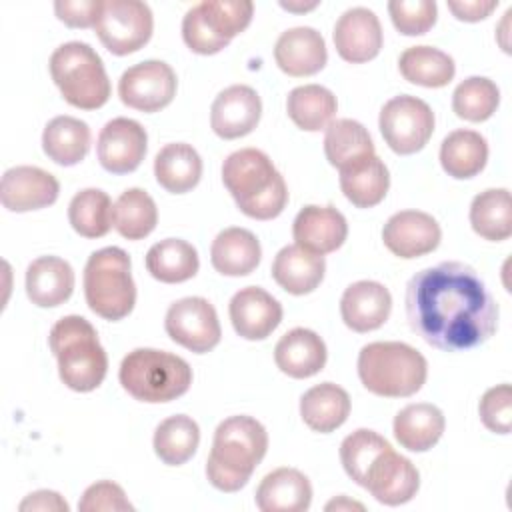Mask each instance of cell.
<instances>
[{"instance_id": "6da1fadb", "label": "cell", "mask_w": 512, "mask_h": 512, "mask_svg": "<svg viewBox=\"0 0 512 512\" xmlns=\"http://www.w3.org/2000/svg\"><path fill=\"white\" fill-rule=\"evenodd\" d=\"M406 320L430 346L446 352L484 344L498 328V304L480 274L456 260L416 272L406 284Z\"/></svg>"}, {"instance_id": "7a4b0ae2", "label": "cell", "mask_w": 512, "mask_h": 512, "mask_svg": "<svg viewBox=\"0 0 512 512\" xmlns=\"http://www.w3.org/2000/svg\"><path fill=\"white\" fill-rule=\"evenodd\" d=\"M268 450V432L252 416L238 414L222 420L214 430L206 460L208 482L222 492L246 486Z\"/></svg>"}, {"instance_id": "3957f363", "label": "cell", "mask_w": 512, "mask_h": 512, "mask_svg": "<svg viewBox=\"0 0 512 512\" xmlns=\"http://www.w3.org/2000/svg\"><path fill=\"white\" fill-rule=\"evenodd\" d=\"M222 182L242 214L254 220H272L288 202L284 176L270 156L258 148H240L226 156Z\"/></svg>"}, {"instance_id": "277c9868", "label": "cell", "mask_w": 512, "mask_h": 512, "mask_svg": "<svg viewBox=\"0 0 512 512\" xmlns=\"http://www.w3.org/2000/svg\"><path fill=\"white\" fill-rule=\"evenodd\" d=\"M60 380L74 392L96 390L108 372V356L94 326L76 314L60 318L48 336Z\"/></svg>"}, {"instance_id": "5b68a950", "label": "cell", "mask_w": 512, "mask_h": 512, "mask_svg": "<svg viewBox=\"0 0 512 512\" xmlns=\"http://www.w3.org/2000/svg\"><path fill=\"white\" fill-rule=\"evenodd\" d=\"M358 376L376 396L406 398L424 386L428 362L406 342H370L358 354Z\"/></svg>"}, {"instance_id": "8992f818", "label": "cell", "mask_w": 512, "mask_h": 512, "mask_svg": "<svg viewBox=\"0 0 512 512\" xmlns=\"http://www.w3.org/2000/svg\"><path fill=\"white\" fill-rule=\"evenodd\" d=\"M122 388L136 400L160 404L180 398L192 384L190 364L166 350L136 348L120 364Z\"/></svg>"}, {"instance_id": "52a82bcc", "label": "cell", "mask_w": 512, "mask_h": 512, "mask_svg": "<svg viewBox=\"0 0 512 512\" xmlns=\"http://www.w3.org/2000/svg\"><path fill=\"white\" fill-rule=\"evenodd\" d=\"M84 296L88 308L110 322L126 318L136 304V284L130 256L118 246L92 252L84 266Z\"/></svg>"}, {"instance_id": "ba28073f", "label": "cell", "mask_w": 512, "mask_h": 512, "mask_svg": "<svg viewBox=\"0 0 512 512\" xmlns=\"http://www.w3.org/2000/svg\"><path fill=\"white\" fill-rule=\"evenodd\" d=\"M50 76L62 98L80 110L102 108L110 98V80L96 50L80 40L60 44L50 56Z\"/></svg>"}, {"instance_id": "9c48e42d", "label": "cell", "mask_w": 512, "mask_h": 512, "mask_svg": "<svg viewBox=\"0 0 512 512\" xmlns=\"http://www.w3.org/2000/svg\"><path fill=\"white\" fill-rule=\"evenodd\" d=\"M252 16L250 0H202L182 18L184 44L196 54H216L250 26Z\"/></svg>"}, {"instance_id": "30bf717a", "label": "cell", "mask_w": 512, "mask_h": 512, "mask_svg": "<svg viewBox=\"0 0 512 512\" xmlns=\"http://www.w3.org/2000/svg\"><path fill=\"white\" fill-rule=\"evenodd\" d=\"M94 30L108 52L126 56L150 40L154 16L150 6L140 0H102Z\"/></svg>"}, {"instance_id": "8fae6325", "label": "cell", "mask_w": 512, "mask_h": 512, "mask_svg": "<svg viewBox=\"0 0 512 512\" xmlns=\"http://www.w3.org/2000/svg\"><path fill=\"white\" fill-rule=\"evenodd\" d=\"M434 112L432 108L410 94H400L390 98L378 118L382 138L396 154L408 156L422 150L434 132Z\"/></svg>"}, {"instance_id": "7c38bea8", "label": "cell", "mask_w": 512, "mask_h": 512, "mask_svg": "<svg viewBox=\"0 0 512 512\" xmlns=\"http://www.w3.org/2000/svg\"><path fill=\"white\" fill-rule=\"evenodd\" d=\"M166 334L194 354L210 352L222 338L216 308L202 296H186L170 304L164 318Z\"/></svg>"}, {"instance_id": "4fadbf2b", "label": "cell", "mask_w": 512, "mask_h": 512, "mask_svg": "<svg viewBox=\"0 0 512 512\" xmlns=\"http://www.w3.org/2000/svg\"><path fill=\"white\" fill-rule=\"evenodd\" d=\"M176 72L164 60H144L122 72L118 96L122 104L140 112H158L176 96Z\"/></svg>"}, {"instance_id": "5bb4252c", "label": "cell", "mask_w": 512, "mask_h": 512, "mask_svg": "<svg viewBox=\"0 0 512 512\" xmlns=\"http://www.w3.org/2000/svg\"><path fill=\"white\" fill-rule=\"evenodd\" d=\"M148 150L146 128L132 118H112L104 124L96 142V156L104 170L112 174L134 172Z\"/></svg>"}, {"instance_id": "9a60e30c", "label": "cell", "mask_w": 512, "mask_h": 512, "mask_svg": "<svg viewBox=\"0 0 512 512\" xmlns=\"http://www.w3.org/2000/svg\"><path fill=\"white\" fill-rule=\"evenodd\" d=\"M362 488H366L380 504L400 506L416 496L420 488V474L406 456L388 446L370 464Z\"/></svg>"}, {"instance_id": "2e32d148", "label": "cell", "mask_w": 512, "mask_h": 512, "mask_svg": "<svg viewBox=\"0 0 512 512\" xmlns=\"http://www.w3.org/2000/svg\"><path fill=\"white\" fill-rule=\"evenodd\" d=\"M382 240L394 256L412 260L434 252L442 240V230L428 212L400 210L386 220Z\"/></svg>"}, {"instance_id": "e0dca14e", "label": "cell", "mask_w": 512, "mask_h": 512, "mask_svg": "<svg viewBox=\"0 0 512 512\" xmlns=\"http://www.w3.org/2000/svg\"><path fill=\"white\" fill-rule=\"evenodd\" d=\"M262 116V100L258 92L246 84L224 88L212 102L210 126L216 136L234 140L250 134Z\"/></svg>"}, {"instance_id": "ac0fdd59", "label": "cell", "mask_w": 512, "mask_h": 512, "mask_svg": "<svg viewBox=\"0 0 512 512\" xmlns=\"http://www.w3.org/2000/svg\"><path fill=\"white\" fill-rule=\"evenodd\" d=\"M60 184L54 174L38 166H14L0 182V202L10 212L40 210L58 200Z\"/></svg>"}, {"instance_id": "d6986e66", "label": "cell", "mask_w": 512, "mask_h": 512, "mask_svg": "<svg viewBox=\"0 0 512 512\" xmlns=\"http://www.w3.org/2000/svg\"><path fill=\"white\" fill-rule=\"evenodd\" d=\"M332 38L340 58L352 64L376 58L384 40L378 16L364 6L348 8L336 20Z\"/></svg>"}, {"instance_id": "ffe728a7", "label": "cell", "mask_w": 512, "mask_h": 512, "mask_svg": "<svg viewBox=\"0 0 512 512\" xmlns=\"http://www.w3.org/2000/svg\"><path fill=\"white\" fill-rule=\"evenodd\" d=\"M228 314L238 336L264 340L282 322V304L264 288L246 286L232 296Z\"/></svg>"}, {"instance_id": "44dd1931", "label": "cell", "mask_w": 512, "mask_h": 512, "mask_svg": "<svg viewBox=\"0 0 512 512\" xmlns=\"http://www.w3.org/2000/svg\"><path fill=\"white\" fill-rule=\"evenodd\" d=\"M278 68L294 78L312 76L328 62V50L322 34L312 26H294L284 30L274 44Z\"/></svg>"}, {"instance_id": "7402d4cb", "label": "cell", "mask_w": 512, "mask_h": 512, "mask_svg": "<svg viewBox=\"0 0 512 512\" xmlns=\"http://www.w3.org/2000/svg\"><path fill=\"white\" fill-rule=\"evenodd\" d=\"M294 242L314 254H330L338 250L348 236V222L334 206H304L292 224Z\"/></svg>"}, {"instance_id": "603a6c76", "label": "cell", "mask_w": 512, "mask_h": 512, "mask_svg": "<svg viewBox=\"0 0 512 512\" xmlns=\"http://www.w3.org/2000/svg\"><path fill=\"white\" fill-rule=\"evenodd\" d=\"M390 290L376 280L352 282L340 298V314L344 324L354 332L378 330L390 316Z\"/></svg>"}, {"instance_id": "cb8c5ba5", "label": "cell", "mask_w": 512, "mask_h": 512, "mask_svg": "<svg viewBox=\"0 0 512 512\" xmlns=\"http://www.w3.org/2000/svg\"><path fill=\"white\" fill-rule=\"evenodd\" d=\"M254 500L262 512H304L312 504V484L300 470L282 466L260 480Z\"/></svg>"}, {"instance_id": "d4e9b609", "label": "cell", "mask_w": 512, "mask_h": 512, "mask_svg": "<svg viewBox=\"0 0 512 512\" xmlns=\"http://www.w3.org/2000/svg\"><path fill=\"white\" fill-rule=\"evenodd\" d=\"M326 358L324 340L310 328H292L274 346V362L280 372L298 380L324 370Z\"/></svg>"}, {"instance_id": "484cf974", "label": "cell", "mask_w": 512, "mask_h": 512, "mask_svg": "<svg viewBox=\"0 0 512 512\" xmlns=\"http://www.w3.org/2000/svg\"><path fill=\"white\" fill-rule=\"evenodd\" d=\"M74 292V270L58 256H40L26 268V294L40 308L64 304Z\"/></svg>"}, {"instance_id": "4316f807", "label": "cell", "mask_w": 512, "mask_h": 512, "mask_svg": "<svg viewBox=\"0 0 512 512\" xmlns=\"http://www.w3.org/2000/svg\"><path fill=\"white\" fill-rule=\"evenodd\" d=\"M326 260L298 244L284 246L272 262V278L288 294L302 296L314 292L324 280Z\"/></svg>"}, {"instance_id": "83f0119b", "label": "cell", "mask_w": 512, "mask_h": 512, "mask_svg": "<svg viewBox=\"0 0 512 512\" xmlns=\"http://www.w3.org/2000/svg\"><path fill=\"white\" fill-rule=\"evenodd\" d=\"M262 258L258 238L240 226L224 228L210 246V262L224 276H246L256 270Z\"/></svg>"}, {"instance_id": "f1b7e54d", "label": "cell", "mask_w": 512, "mask_h": 512, "mask_svg": "<svg viewBox=\"0 0 512 512\" xmlns=\"http://www.w3.org/2000/svg\"><path fill=\"white\" fill-rule=\"evenodd\" d=\"M394 438L410 452H426L438 444L444 434L446 418L442 410L428 402L404 406L394 416Z\"/></svg>"}, {"instance_id": "f546056e", "label": "cell", "mask_w": 512, "mask_h": 512, "mask_svg": "<svg viewBox=\"0 0 512 512\" xmlns=\"http://www.w3.org/2000/svg\"><path fill=\"white\" fill-rule=\"evenodd\" d=\"M350 414L348 392L334 384L322 382L308 388L300 398V416L304 424L320 434L334 432L340 428Z\"/></svg>"}, {"instance_id": "4dcf8cb0", "label": "cell", "mask_w": 512, "mask_h": 512, "mask_svg": "<svg viewBox=\"0 0 512 512\" xmlns=\"http://www.w3.org/2000/svg\"><path fill=\"white\" fill-rule=\"evenodd\" d=\"M324 154L328 162L340 172L372 158L376 152L372 136L364 124L352 118H338L332 120L326 128Z\"/></svg>"}, {"instance_id": "1f68e13d", "label": "cell", "mask_w": 512, "mask_h": 512, "mask_svg": "<svg viewBox=\"0 0 512 512\" xmlns=\"http://www.w3.org/2000/svg\"><path fill=\"white\" fill-rule=\"evenodd\" d=\"M154 176L158 184L172 194L190 192L200 182L202 158L192 144H166L154 158Z\"/></svg>"}, {"instance_id": "d6a6232c", "label": "cell", "mask_w": 512, "mask_h": 512, "mask_svg": "<svg viewBox=\"0 0 512 512\" xmlns=\"http://www.w3.org/2000/svg\"><path fill=\"white\" fill-rule=\"evenodd\" d=\"M90 140V126L80 118L64 114L52 118L44 126L42 150L52 162L60 166H74L86 158Z\"/></svg>"}, {"instance_id": "836d02e7", "label": "cell", "mask_w": 512, "mask_h": 512, "mask_svg": "<svg viewBox=\"0 0 512 512\" xmlns=\"http://www.w3.org/2000/svg\"><path fill=\"white\" fill-rule=\"evenodd\" d=\"M488 162V142L476 130H454L440 146V164L456 180H466L484 170Z\"/></svg>"}, {"instance_id": "e575fe53", "label": "cell", "mask_w": 512, "mask_h": 512, "mask_svg": "<svg viewBox=\"0 0 512 512\" xmlns=\"http://www.w3.org/2000/svg\"><path fill=\"white\" fill-rule=\"evenodd\" d=\"M200 268L196 248L182 238H166L150 246L146 252V270L164 284L186 282Z\"/></svg>"}, {"instance_id": "d590c367", "label": "cell", "mask_w": 512, "mask_h": 512, "mask_svg": "<svg viewBox=\"0 0 512 512\" xmlns=\"http://www.w3.org/2000/svg\"><path fill=\"white\" fill-rule=\"evenodd\" d=\"M336 110V96L320 84L296 86L286 98V112L290 120L306 132L326 130L334 120Z\"/></svg>"}, {"instance_id": "8d00e7d4", "label": "cell", "mask_w": 512, "mask_h": 512, "mask_svg": "<svg viewBox=\"0 0 512 512\" xmlns=\"http://www.w3.org/2000/svg\"><path fill=\"white\" fill-rule=\"evenodd\" d=\"M472 230L490 242H502L512 234V204L508 188H488L472 198Z\"/></svg>"}, {"instance_id": "74e56055", "label": "cell", "mask_w": 512, "mask_h": 512, "mask_svg": "<svg viewBox=\"0 0 512 512\" xmlns=\"http://www.w3.org/2000/svg\"><path fill=\"white\" fill-rule=\"evenodd\" d=\"M398 70L404 80L426 86L442 88L450 84L456 74V64L450 54L434 46H410L398 58Z\"/></svg>"}, {"instance_id": "f35d334b", "label": "cell", "mask_w": 512, "mask_h": 512, "mask_svg": "<svg viewBox=\"0 0 512 512\" xmlns=\"http://www.w3.org/2000/svg\"><path fill=\"white\" fill-rule=\"evenodd\" d=\"M340 188L356 208H372L384 200L390 188V172L374 154L352 168L340 170Z\"/></svg>"}, {"instance_id": "ab89813d", "label": "cell", "mask_w": 512, "mask_h": 512, "mask_svg": "<svg viewBox=\"0 0 512 512\" xmlns=\"http://www.w3.org/2000/svg\"><path fill=\"white\" fill-rule=\"evenodd\" d=\"M158 224V208L142 188L124 190L112 208V226L126 240L146 238Z\"/></svg>"}, {"instance_id": "60d3db41", "label": "cell", "mask_w": 512, "mask_h": 512, "mask_svg": "<svg viewBox=\"0 0 512 512\" xmlns=\"http://www.w3.org/2000/svg\"><path fill=\"white\" fill-rule=\"evenodd\" d=\"M152 444L164 464L180 466L194 456L200 444V428L190 416L176 414L156 426Z\"/></svg>"}, {"instance_id": "b9f144b4", "label": "cell", "mask_w": 512, "mask_h": 512, "mask_svg": "<svg viewBox=\"0 0 512 512\" xmlns=\"http://www.w3.org/2000/svg\"><path fill=\"white\" fill-rule=\"evenodd\" d=\"M112 200L100 188H84L68 204V220L84 238H102L112 228Z\"/></svg>"}, {"instance_id": "7bdbcfd3", "label": "cell", "mask_w": 512, "mask_h": 512, "mask_svg": "<svg viewBox=\"0 0 512 512\" xmlns=\"http://www.w3.org/2000/svg\"><path fill=\"white\" fill-rule=\"evenodd\" d=\"M500 104V90L496 82L486 76H470L462 80L452 94V110L458 118L468 122L488 120Z\"/></svg>"}, {"instance_id": "ee69618b", "label": "cell", "mask_w": 512, "mask_h": 512, "mask_svg": "<svg viewBox=\"0 0 512 512\" xmlns=\"http://www.w3.org/2000/svg\"><path fill=\"white\" fill-rule=\"evenodd\" d=\"M388 446H390V442L384 436H380L378 432H374V430H368V428L354 430L340 444V462L344 466V472L358 486H362L364 476H366L370 464Z\"/></svg>"}, {"instance_id": "f6af8a7d", "label": "cell", "mask_w": 512, "mask_h": 512, "mask_svg": "<svg viewBox=\"0 0 512 512\" xmlns=\"http://www.w3.org/2000/svg\"><path fill=\"white\" fill-rule=\"evenodd\" d=\"M388 14L400 34L420 36L436 24L438 6L434 0H392Z\"/></svg>"}, {"instance_id": "bcb514c9", "label": "cell", "mask_w": 512, "mask_h": 512, "mask_svg": "<svg viewBox=\"0 0 512 512\" xmlns=\"http://www.w3.org/2000/svg\"><path fill=\"white\" fill-rule=\"evenodd\" d=\"M482 424L496 434H510L512 430V388L510 384H498L488 388L478 404Z\"/></svg>"}, {"instance_id": "7dc6e473", "label": "cell", "mask_w": 512, "mask_h": 512, "mask_svg": "<svg viewBox=\"0 0 512 512\" xmlns=\"http://www.w3.org/2000/svg\"><path fill=\"white\" fill-rule=\"evenodd\" d=\"M80 512H126L134 510L130 500L126 498V492L122 490L120 484L112 480H100L90 484L80 502H78Z\"/></svg>"}, {"instance_id": "c3c4849f", "label": "cell", "mask_w": 512, "mask_h": 512, "mask_svg": "<svg viewBox=\"0 0 512 512\" xmlns=\"http://www.w3.org/2000/svg\"><path fill=\"white\" fill-rule=\"evenodd\" d=\"M102 10V0H56L54 12L70 28H94Z\"/></svg>"}, {"instance_id": "681fc988", "label": "cell", "mask_w": 512, "mask_h": 512, "mask_svg": "<svg viewBox=\"0 0 512 512\" xmlns=\"http://www.w3.org/2000/svg\"><path fill=\"white\" fill-rule=\"evenodd\" d=\"M20 512H68L70 506L68 502L54 490H36L30 492L18 506Z\"/></svg>"}, {"instance_id": "f907efd6", "label": "cell", "mask_w": 512, "mask_h": 512, "mask_svg": "<svg viewBox=\"0 0 512 512\" xmlns=\"http://www.w3.org/2000/svg\"><path fill=\"white\" fill-rule=\"evenodd\" d=\"M498 6V0H460L448 2V10L464 22H478L490 16V12Z\"/></svg>"}, {"instance_id": "816d5d0a", "label": "cell", "mask_w": 512, "mask_h": 512, "mask_svg": "<svg viewBox=\"0 0 512 512\" xmlns=\"http://www.w3.org/2000/svg\"><path fill=\"white\" fill-rule=\"evenodd\" d=\"M340 510V508H358V510H362L364 506L362 504H358V502H350V500H346L344 496H340L338 500H332V502H328L326 504V510Z\"/></svg>"}, {"instance_id": "f5cc1de1", "label": "cell", "mask_w": 512, "mask_h": 512, "mask_svg": "<svg viewBox=\"0 0 512 512\" xmlns=\"http://www.w3.org/2000/svg\"><path fill=\"white\" fill-rule=\"evenodd\" d=\"M280 6L284 10H290V12H306V10H312L318 6V2H310V4H296V2H280Z\"/></svg>"}]
</instances>
